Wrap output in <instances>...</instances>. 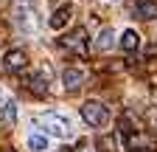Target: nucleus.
<instances>
[{
    "label": "nucleus",
    "mask_w": 157,
    "mask_h": 152,
    "mask_svg": "<svg viewBox=\"0 0 157 152\" xmlns=\"http://www.w3.org/2000/svg\"><path fill=\"white\" fill-rule=\"evenodd\" d=\"M39 127H45L51 135H59V138H67L70 135V118L65 116V113H53V110H48V113H42V116H36L34 118Z\"/></svg>",
    "instance_id": "f257e3e1"
},
{
    "label": "nucleus",
    "mask_w": 157,
    "mask_h": 152,
    "mask_svg": "<svg viewBox=\"0 0 157 152\" xmlns=\"http://www.w3.org/2000/svg\"><path fill=\"white\" fill-rule=\"evenodd\" d=\"M59 45L65 51H70V54H76V56H87V28L76 26L73 31H67L62 40H59Z\"/></svg>",
    "instance_id": "f03ea898"
},
{
    "label": "nucleus",
    "mask_w": 157,
    "mask_h": 152,
    "mask_svg": "<svg viewBox=\"0 0 157 152\" xmlns=\"http://www.w3.org/2000/svg\"><path fill=\"white\" fill-rule=\"evenodd\" d=\"M107 116H109V113H107V107L101 104V102H84L82 104V118L90 124V127H104L107 124Z\"/></svg>",
    "instance_id": "7ed1b4c3"
},
{
    "label": "nucleus",
    "mask_w": 157,
    "mask_h": 152,
    "mask_svg": "<svg viewBox=\"0 0 157 152\" xmlns=\"http://www.w3.org/2000/svg\"><path fill=\"white\" fill-rule=\"evenodd\" d=\"M3 65H6V70L20 73V70H25V65H28V56H25V51L14 48V51H9V54L3 56Z\"/></svg>",
    "instance_id": "20e7f679"
},
{
    "label": "nucleus",
    "mask_w": 157,
    "mask_h": 152,
    "mask_svg": "<svg viewBox=\"0 0 157 152\" xmlns=\"http://www.w3.org/2000/svg\"><path fill=\"white\" fill-rule=\"evenodd\" d=\"M62 82H65V90L67 93H78L84 85V70H78V68H67L62 73Z\"/></svg>",
    "instance_id": "39448f33"
},
{
    "label": "nucleus",
    "mask_w": 157,
    "mask_h": 152,
    "mask_svg": "<svg viewBox=\"0 0 157 152\" xmlns=\"http://www.w3.org/2000/svg\"><path fill=\"white\" fill-rule=\"evenodd\" d=\"M132 17H137V20H157V3H151V0H140V3H135Z\"/></svg>",
    "instance_id": "423d86ee"
},
{
    "label": "nucleus",
    "mask_w": 157,
    "mask_h": 152,
    "mask_svg": "<svg viewBox=\"0 0 157 152\" xmlns=\"http://www.w3.org/2000/svg\"><path fill=\"white\" fill-rule=\"evenodd\" d=\"M28 90L34 96H45L48 93V70H39V73L28 76Z\"/></svg>",
    "instance_id": "0eeeda50"
},
{
    "label": "nucleus",
    "mask_w": 157,
    "mask_h": 152,
    "mask_svg": "<svg viewBox=\"0 0 157 152\" xmlns=\"http://www.w3.org/2000/svg\"><path fill=\"white\" fill-rule=\"evenodd\" d=\"M70 14H73V9H70V6H62V9H56V11L51 14V20H48V26H51L53 31H59V28H65V26H67V20H70Z\"/></svg>",
    "instance_id": "6e6552de"
},
{
    "label": "nucleus",
    "mask_w": 157,
    "mask_h": 152,
    "mask_svg": "<svg viewBox=\"0 0 157 152\" xmlns=\"http://www.w3.org/2000/svg\"><path fill=\"white\" fill-rule=\"evenodd\" d=\"M121 48H124L126 54L137 51V48H140V34H137L135 28H126V31L121 34Z\"/></svg>",
    "instance_id": "1a4fd4ad"
},
{
    "label": "nucleus",
    "mask_w": 157,
    "mask_h": 152,
    "mask_svg": "<svg viewBox=\"0 0 157 152\" xmlns=\"http://www.w3.org/2000/svg\"><path fill=\"white\" fill-rule=\"evenodd\" d=\"M126 144H129V149H151L154 146L151 135H146V132H132V135H126Z\"/></svg>",
    "instance_id": "9d476101"
},
{
    "label": "nucleus",
    "mask_w": 157,
    "mask_h": 152,
    "mask_svg": "<svg viewBox=\"0 0 157 152\" xmlns=\"http://www.w3.org/2000/svg\"><path fill=\"white\" fill-rule=\"evenodd\" d=\"M112 45H115V31L112 28H104L101 34H98V40H95V48L98 51H109Z\"/></svg>",
    "instance_id": "9b49d317"
},
{
    "label": "nucleus",
    "mask_w": 157,
    "mask_h": 152,
    "mask_svg": "<svg viewBox=\"0 0 157 152\" xmlns=\"http://www.w3.org/2000/svg\"><path fill=\"white\" fill-rule=\"evenodd\" d=\"M0 121H3V127H14V121H17V104L14 102H6L3 104V116H0Z\"/></svg>",
    "instance_id": "f8f14e48"
},
{
    "label": "nucleus",
    "mask_w": 157,
    "mask_h": 152,
    "mask_svg": "<svg viewBox=\"0 0 157 152\" xmlns=\"http://www.w3.org/2000/svg\"><path fill=\"white\" fill-rule=\"evenodd\" d=\"M28 149L31 152H45L48 149V135H39V132L28 135Z\"/></svg>",
    "instance_id": "ddd939ff"
},
{
    "label": "nucleus",
    "mask_w": 157,
    "mask_h": 152,
    "mask_svg": "<svg viewBox=\"0 0 157 152\" xmlns=\"http://www.w3.org/2000/svg\"><path fill=\"white\" fill-rule=\"evenodd\" d=\"M132 152H151V149H132Z\"/></svg>",
    "instance_id": "4468645a"
},
{
    "label": "nucleus",
    "mask_w": 157,
    "mask_h": 152,
    "mask_svg": "<svg viewBox=\"0 0 157 152\" xmlns=\"http://www.w3.org/2000/svg\"><path fill=\"white\" fill-rule=\"evenodd\" d=\"M3 152H14V149H3Z\"/></svg>",
    "instance_id": "2eb2a0df"
},
{
    "label": "nucleus",
    "mask_w": 157,
    "mask_h": 152,
    "mask_svg": "<svg viewBox=\"0 0 157 152\" xmlns=\"http://www.w3.org/2000/svg\"><path fill=\"white\" fill-rule=\"evenodd\" d=\"M112 3H118V0H112Z\"/></svg>",
    "instance_id": "dca6fc26"
}]
</instances>
